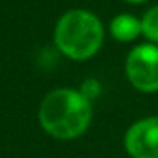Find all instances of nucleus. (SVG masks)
I'll list each match as a JSON object with an SVG mask.
<instances>
[{
	"label": "nucleus",
	"instance_id": "2",
	"mask_svg": "<svg viewBox=\"0 0 158 158\" xmlns=\"http://www.w3.org/2000/svg\"><path fill=\"white\" fill-rule=\"evenodd\" d=\"M106 27L95 12L70 9L58 17L53 29V43L60 55L72 61L92 60L102 49Z\"/></svg>",
	"mask_w": 158,
	"mask_h": 158
},
{
	"label": "nucleus",
	"instance_id": "5",
	"mask_svg": "<svg viewBox=\"0 0 158 158\" xmlns=\"http://www.w3.org/2000/svg\"><path fill=\"white\" fill-rule=\"evenodd\" d=\"M107 31H109L110 38L114 41L123 43V44L133 43L143 36L141 17H136V15L129 14V12H121V14L114 15L109 21Z\"/></svg>",
	"mask_w": 158,
	"mask_h": 158
},
{
	"label": "nucleus",
	"instance_id": "1",
	"mask_svg": "<svg viewBox=\"0 0 158 158\" xmlns=\"http://www.w3.org/2000/svg\"><path fill=\"white\" fill-rule=\"evenodd\" d=\"M92 102L78 89L61 87L44 95L38 119L44 133L56 139H75L89 129L92 123Z\"/></svg>",
	"mask_w": 158,
	"mask_h": 158
},
{
	"label": "nucleus",
	"instance_id": "6",
	"mask_svg": "<svg viewBox=\"0 0 158 158\" xmlns=\"http://www.w3.org/2000/svg\"><path fill=\"white\" fill-rule=\"evenodd\" d=\"M143 26V38L148 43L158 44V4L151 5L141 17Z\"/></svg>",
	"mask_w": 158,
	"mask_h": 158
},
{
	"label": "nucleus",
	"instance_id": "8",
	"mask_svg": "<svg viewBox=\"0 0 158 158\" xmlns=\"http://www.w3.org/2000/svg\"><path fill=\"white\" fill-rule=\"evenodd\" d=\"M123 2H126L129 5H141V4H146L148 0H123Z\"/></svg>",
	"mask_w": 158,
	"mask_h": 158
},
{
	"label": "nucleus",
	"instance_id": "3",
	"mask_svg": "<svg viewBox=\"0 0 158 158\" xmlns=\"http://www.w3.org/2000/svg\"><path fill=\"white\" fill-rule=\"evenodd\" d=\"M124 73L133 89L143 94L158 92V44L141 43L129 49Z\"/></svg>",
	"mask_w": 158,
	"mask_h": 158
},
{
	"label": "nucleus",
	"instance_id": "7",
	"mask_svg": "<svg viewBox=\"0 0 158 158\" xmlns=\"http://www.w3.org/2000/svg\"><path fill=\"white\" fill-rule=\"evenodd\" d=\"M78 92L82 94V95L85 97L87 100L94 102V100H95L97 97L102 94V83H100L97 78L90 77V78H85V80L82 82V85L78 87Z\"/></svg>",
	"mask_w": 158,
	"mask_h": 158
},
{
	"label": "nucleus",
	"instance_id": "9",
	"mask_svg": "<svg viewBox=\"0 0 158 158\" xmlns=\"http://www.w3.org/2000/svg\"><path fill=\"white\" fill-rule=\"evenodd\" d=\"M0 61H2V60H0Z\"/></svg>",
	"mask_w": 158,
	"mask_h": 158
},
{
	"label": "nucleus",
	"instance_id": "4",
	"mask_svg": "<svg viewBox=\"0 0 158 158\" xmlns=\"http://www.w3.org/2000/svg\"><path fill=\"white\" fill-rule=\"evenodd\" d=\"M124 150L131 158H158V116L131 124L124 133Z\"/></svg>",
	"mask_w": 158,
	"mask_h": 158
}]
</instances>
